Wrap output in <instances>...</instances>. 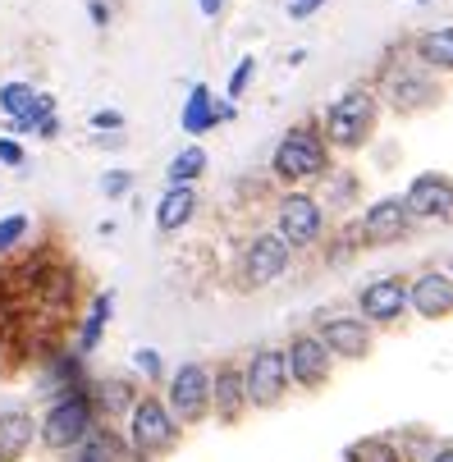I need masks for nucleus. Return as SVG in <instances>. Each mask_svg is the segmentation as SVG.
Listing matches in <instances>:
<instances>
[{"label": "nucleus", "instance_id": "nucleus-1", "mask_svg": "<svg viewBox=\"0 0 453 462\" xmlns=\"http://www.w3.org/2000/svg\"><path fill=\"white\" fill-rule=\"evenodd\" d=\"M92 430H97V408H92V399H88V393H69V399L51 403V412H46L42 426H37V439H42L46 448L64 453V448L88 444Z\"/></svg>", "mask_w": 453, "mask_h": 462}, {"label": "nucleus", "instance_id": "nucleus-2", "mask_svg": "<svg viewBox=\"0 0 453 462\" xmlns=\"http://www.w3.org/2000/svg\"><path fill=\"white\" fill-rule=\"evenodd\" d=\"M128 444H134L138 457H161L179 444V421L170 417V408L156 393H143L134 412H128Z\"/></svg>", "mask_w": 453, "mask_h": 462}, {"label": "nucleus", "instance_id": "nucleus-3", "mask_svg": "<svg viewBox=\"0 0 453 462\" xmlns=\"http://www.w3.org/2000/svg\"><path fill=\"white\" fill-rule=\"evenodd\" d=\"M271 170H275V179H284V183H302V179H316L320 170H326V143L316 138L311 124L289 128V134L280 138V147H275V156H271Z\"/></svg>", "mask_w": 453, "mask_h": 462}, {"label": "nucleus", "instance_id": "nucleus-4", "mask_svg": "<svg viewBox=\"0 0 453 462\" xmlns=\"http://www.w3.org/2000/svg\"><path fill=\"white\" fill-rule=\"evenodd\" d=\"M371 124H375V97L362 92V88H353V92H344V97L330 106L326 134H330V143H339V147H362V143L371 138Z\"/></svg>", "mask_w": 453, "mask_h": 462}, {"label": "nucleus", "instance_id": "nucleus-5", "mask_svg": "<svg viewBox=\"0 0 453 462\" xmlns=\"http://www.w3.org/2000/svg\"><path fill=\"white\" fill-rule=\"evenodd\" d=\"M174 421H202L211 412V371L202 362H183L170 375V399H165Z\"/></svg>", "mask_w": 453, "mask_h": 462}, {"label": "nucleus", "instance_id": "nucleus-6", "mask_svg": "<svg viewBox=\"0 0 453 462\" xmlns=\"http://www.w3.org/2000/svg\"><path fill=\"white\" fill-rule=\"evenodd\" d=\"M243 389H247V408H275L289 389V362L280 348H256L247 371H243Z\"/></svg>", "mask_w": 453, "mask_h": 462}, {"label": "nucleus", "instance_id": "nucleus-7", "mask_svg": "<svg viewBox=\"0 0 453 462\" xmlns=\"http://www.w3.org/2000/svg\"><path fill=\"white\" fill-rule=\"evenodd\" d=\"M289 252L293 247L280 234H256L247 243V252H243V280H247V289H266L271 280H280L284 266H289Z\"/></svg>", "mask_w": 453, "mask_h": 462}, {"label": "nucleus", "instance_id": "nucleus-8", "mask_svg": "<svg viewBox=\"0 0 453 462\" xmlns=\"http://www.w3.org/2000/svg\"><path fill=\"white\" fill-rule=\"evenodd\" d=\"M284 362H289V380L302 384V389H320L330 380V366H335V357L326 353V344L316 335H293V344L284 348Z\"/></svg>", "mask_w": 453, "mask_h": 462}, {"label": "nucleus", "instance_id": "nucleus-9", "mask_svg": "<svg viewBox=\"0 0 453 462\" xmlns=\"http://www.w3.org/2000/svg\"><path fill=\"white\" fill-rule=\"evenodd\" d=\"M320 225H326V216H320V207L311 202L307 192H289L280 202V238L289 247H307L320 238Z\"/></svg>", "mask_w": 453, "mask_h": 462}, {"label": "nucleus", "instance_id": "nucleus-10", "mask_svg": "<svg viewBox=\"0 0 453 462\" xmlns=\"http://www.w3.org/2000/svg\"><path fill=\"white\" fill-rule=\"evenodd\" d=\"M357 307H362V320H380L390 325L408 311V284L399 275H384V280H371L362 293H357Z\"/></svg>", "mask_w": 453, "mask_h": 462}, {"label": "nucleus", "instance_id": "nucleus-11", "mask_svg": "<svg viewBox=\"0 0 453 462\" xmlns=\"http://www.w3.org/2000/svg\"><path fill=\"white\" fill-rule=\"evenodd\" d=\"M316 339L326 344L330 357H348V362H357V357L371 353V325L357 320V316H330L326 325H320V335H316Z\"/></svg>", "mask_w": 453, "mask_h": 462}, {"label": "nucleus", "instance_id": "nucleus-12", "mask_svg": "<svg viewBox=\"0 0 453 462\" xmlns=\"http://www.w3.org/2000/svg\"><path fill=\"white\" fill-rule=\"evenodd\" d=\"M403 207H408V216L417 220H444V216H453V183L444 179V174H421L412 188H408V197H403Z\"/></svg>", "mask_w": 453, "mask_h": 462}, {"label": "nucleus", "instance_id": "nucleus-13", "mask_svg": "<svg viewBox=\"0 0 453 462\" xmlns=\"http://www.w3.org/2000/svg\"><path fill=\"white\" fill-rule=\"evenodd\" d=\"M408 307H412L417 316H426V320L448 316V311H453V280H448V275H439V271L417 275V284L408 289Z\"/></svg>", "mask_w": 453, "mask_h": 462}, {"label": "nucleus", "instance_id": "nucleus-14", "mask_svg": "<svg viewBox=\"0 0 453 462\" xmlns=\"http://www.w3.org/2000/svg\"><path fill=\"white\" fill-rule=\"evenodd\" d=\"M211 408H216V417L220 421H238L243 417V408H247V389H243V371L238 366H216L211 371Z\"/></svg>", "mask_w": 453, "mask_h": 462}, {"label": "nucleus", "instance_id": "nucleus-15", "mask_svg": "<svg viewBox=\"0 0 453 462\" xmlns=\"http://www.w3.org/2000/svg\"><path fill=\"white\" fill-rule=\"evenodd\" d=\"M408 225H412L408 207L399 202V197H384V202H375V207L366 211L362 234H366L371 243H390V238H403V234H408Z\"/></svg>", "mask_w": 453, "mask_h": 462}, {"label": "nucleus", "instance_id": "nucleus-16", "mask_svg": "<svg viewBox=\"0 0 453 462\" xmlns=\"http://www.w3.org/2000/svg\"><path fill=\"white\" fill-rule=\"evenodd\" d=\"M234 115V106H216V97H211V88H192L188 92V106H183V115H179V124H183V134H192V138H202L207 128H216L220 119H229Z\"/></svg>", "mask_w": 453, "mask_h": 462}, {"label": "nucleus", "instance_id": "nucleus-17", "mask_svg": "<svg viewBox=\"0 0 453 462\" xmlns=\"http://www.w3.org/2000/svg\"><path fill=\"white\" fill-rule=\"evenodd\" d=\"M32 439H37V421L23 408L0 412V462H23Z\"/></svg>", "mask_w": 453, "mask_h": 462}, {"label": "nucleus", "instance_id": "nucleus-18", "mask_svg": "<svg viewBox=\"0 0 453 462\" xmlns=\"http://www.w3.org/2000/svg\"><path fill=\"white\" fill-rule=\"evenodd\" d=\"M192 211H198V192H192V188H170L161 197V207H156V229L174 234V229H183L192 220Z\"/></svg>", "mask_w": 453, "mask_h": 462}, {"label": "nucleus", "instance_id": "nucleus-19", "mask_svg": "<svg viewBox=\"0 0 453 462\" xmlns=\"http://www.w3.org/2000/svg\"><path fill=\"white\" fill-rule=\"evenodd\" d=\"M88 399H92V408L97 412H106V417H115V412H134V384H124V380H101L97 384V393H88Z\"/></svg>", "mask_w": 453, "mask_h": 462}, {"label": "nucleus", "instance_id": "nucleus-20", "mask_svg": "<svg viewBox=\"0 0 453 462\" xmlns=\"http://www.w3.org/2000/svg\"><path fill=\"white\" fill-rule=\"evenodd\" d=\"M202 170H207V152H202V147H183V152L170 161L165 179H170V188H192V179H198Z\"/></svg>", "mask_w": 453, "mask_h": 462}, {"label": "nucleus", "instance_id": "nucleus-21", "mask_svg": "<svg viewBox=\"0 0 453 462\" xmlns=\"http://www.w3.org/2000/svg\"><path fill=\"white\" fill-rule=\"evenodd\" d=\"M421 60L435 69H453V28H435L421 37Z\"/></svg>", "mask_w": 453, "mask_h": 462}, {"label": "nucleus", "instance_id": "nucleus-22", "mask_svg": "<svg viewBox=\"0 0 453 462\" xmlns=\"http://www.w3.org/2000/svg\"><path fill=\"white\" fill-rule=\"evenodd\" d=\"M106 320H110V293H101V298L92 302V311H88V320H83V329H79V348H83V353H92V348L101 344Z\"/></svg>", "mask_w": 453, "mask_h": 462}, {"label": "nucleus", "instance_id": "nucleus-23", "mask_svg": "<svg viewBox=\"0 0 453 462\" xmlns=\"http://www.w3.org/2000/svg\"><path fill=\"white\" fill-rule=\"evenodd\" d=\"M32 101H37L32 83H5V88H0V110L10 115V124H14V119H23V115L32 110Z\"/></svg>", "mask_w": 453, "mask_h": 462}, {"label": "nucleus", "instance_id": "nucleus-24", "mask_svg": "<svg viewBox=\"0 0 453 462\" xmlns=\"http://www.w3.org/2000/svg\"><path fill=\"white\" fill-rule=\"evenodd\" d=\"M344 462H399V448H394L390 439L371 435V439H357V444L348 448V457H344Z\"/></svg>", "mask_w": 453, "mask_h": 462}, {"label": "nucleus", "instance_id": "nucleus-25", "mask_svg": "<svg viewBox=\"0 0 453 462\" xmlns=\"http://www.w3.org/2000/svg\"><path fill=\"white\" fill-rule=\"evenodd\" d=\"M55 115V101L46 97V92H37V101H32V110L23 115V119H14V134H32V128L42 124V119H51Z\"/></svg>", "mask_w": 453, "mask_h": 462}, {"label": "nucleus", "instance_id": "nucleus-26", "mask_svg": "<svg viewBox=\"0 0 453 462\" xmlns=\"http://www.w3.org/2000/svg\"><path fill=\"white\" fill-rule=\"evenodd\" d=\"M23 234H28V216H5V220H0V252L19 247Z\"/></svg>", "mask_w": 453, "mask_h": 462}, {"label": "nucleus", "instance_id": "nucleus-27", "mask_svg": "<svg viewBox=\"0 0 453 462\" xmlns=\"http://www.w3.org/2000/svg\"><path fill=\"white\" fill-rule=\"evenodd\" d=\"M83 462H115V439L110 435H88V444H83Z\"/></svg>", "mask_w": 453, "mask_h": 462}, {"label": "nucleus", "instance_id": "nucleus-28", "mask_svg": "<svg viewBox=\"0 0 453 462\" xmlns=\"http://www.w3.org/2000/svg\"><path fill=\"white\" fill-rule=\"evenodd\" d=\"M128 188H134V174H128V170H110V174L101 179V192H106V197H124Z\"/></svg>", "mask_w": 453, "mask_h": 462}, {"label": "nucleus", "instance_id": "nucleus-29", "mask_svg": "<svg viewBox=\"0 0 453 462\" xmlns=\"http://www.w3.org/2000/svg\"><path fill=\"white\" fill-rule=\"evenodd\" d=\"M252 74H256V60H238V69L229 74V97H243V88L252 83Z\"/></svg>", "mask_w": 453, "mask_h": 462}, {"label": "nucleus", "instance_id": "nucleus-30", "mask_svg": "<svg viewBox=\"0 0 453 462\" xmlns=\"http://www.w3.org/2000/svg\"><path fill=\"white\" fill-rule=\"evenodd\" d=\"M0 165H10V170L23 165V147H19L14 138H0Z\"/></svg>", "mask_w": 453, "mask_h": 462}, {"label": "nucleus", "instance_id": "nucleus-31", "mask_svg": "<svg viewBox=\"0 0 453 462\" xmlns=\"http://www.w3.org/2000/svg\"><path fill=\"white\" fill-rule=\"evenodd\" d=\"M92 128H110V134H115V128H124V115L119 110H97L92 115Z\"/></svg>", "mask_w": 453, "mask_h": 462}, {"label": "nucleus", "instance_id": "nucleus-32", "mask_svg": "<svg viewBox=\"0 0 453 462\" xmlns=\"http://www.w3.org/2000/svg\"><path fill=\"white\" fill-rule=\"evenodd\" d=\"M326 0H289V19H307V14H316Z\"/></svg>", "mask_w": 453, "mask_h": 462}, {"label": "nucleus", "instance_id": "nucleus-33", "mask_svg": "<svg viewBox=\"0 0 453 462\" xmlns=\"http://www.w3.org/2000/svg\"><path fill=\"white\" fill-rule=\"evenodd\" d=\"M138 366H143L147 375H161V353H152V348H138Z\"/></svg>", "mask_w": 453, "mask_h": 462}, {"label": "nucleus", "instance_id": "nucleus-34", "mask_svg": "<svg viewBox=\"0 0 453 462\" xmlns=\"http://www.w3.org/2000/svg\"><path fill=\"white\" fill-rule=\"evenodd\" d=\"M88 10H92V23H97V28L110 23V5H106V0H88Z\"/></svg>", "mask_w": 453, "mask_h": 462}, {"label": "nucleus", "instance_id": "nucleus-35", "mask_svg": "<svg viewBox=\"0 0 453 462\" xmlns=\"http://www.w3.org/2000/svg\"><path fill=\"white\" fill-rule=\"evenodd\" d=\"M37 134H42V138H55V134H60V119H55V115L42 119V124H37Z\"/></svg>", "mask_w": 453, "mask_h": 462}, {"label": "nucleus", "instance_id": "nucleus-36", "mask_svg": "<svg viewBox=\"0 0 453 462\" xmlns=\"http://www.w3.org/2000/svg\"><path fill=\"white\" fill-rule=\"evenodd\" d=\"M220 10H225V0H202V14H207V19H216Z\"/></svg>", "mask_w": 453, "mask_h": 462}, {"label": "nucleus", "instance_id": "nucleus-37", "mask_svg": "<svg viewBox=\"0 0 453 462\" xmlns=\"http://www.w3.org/2000/svg\"><path fill=\"white\" fill-rule=\"evenodd\" d=\"M430 462H453V444H448V448H439V453H435Z\"/></svg>", "mask_w": 453, "mask_h": 462}, {"label": "nucleus", "instance_id": "nucleus-38", "mask_svg": "<svg viewBox=\"0 0 453 462\" xmlns=\"http://www.w3.org/2000/svg\"><path fill=\"white\" fill-rule=\"evenodd\" d=\"M448 271H453V266H448Z\"/></svg>", "mask_w": 453, "mask_h": 462}]
</instances>
